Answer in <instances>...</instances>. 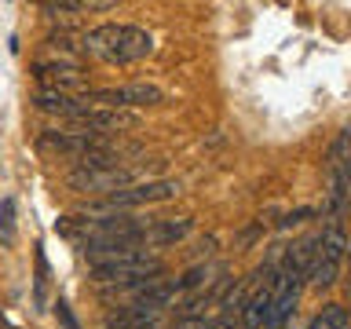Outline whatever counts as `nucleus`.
<instances>
[{
    "label": "nucleus",
    "mask_w": 351,
    "mask_h": 329,
    "mask_svg": "<svg viewBox=\"0 0 351 329\" xmlns=\"http://www.w3.org/2000/svg\"><path fill=\"white\" fill-rule=\"evenodd\" d=\"M150 175L147 169H132V164H103V169H77L70 172V186L73 191H103V194H117L125 186H136V183H147Z\"/></svg>",
    "instance_id": "20e7f679"
},
{
    "label": "nucleus",
    "mask_w": 351,
    "mask_h": 329,
    "mask_svg": "<svg viewBox=\"0 0 351 329\" xmlns=\"http://www.w3.org/2000/svg\"><path fill=\"white\" fill-rule=\"evenodd\" d=\"M81 48L92 55V59L125 66V62H139L154 51V37L139 26H128V22H103V26L88 29L81 37Z\"/></svg>",
    "instance_id": "f257e3e1"
},
{
    "label": "nucleus",
    "mask_w": 351,
    "mask_h": 329,
    "mask_svg": "<svg viewBox=\"0 0 351 329\" xmlns=\"http://www.w3.org/2000/svg\"><path fill=\"white\" fill-rule=\"evenodd\" d=\"M180 194V183L176 180H147L136 186H125L117 194H106L99 205H92V212H114V208H136V205H154V202H169V197Z\"/></svg>",
    "instance_id": "423d86ee"
},
{
    "label": "nucleus",
    "mask_w": 351,
    "mask_h": 329,
    "mask_svg": "<svg viewBox=\"0 0 351 329\" xmlns=\"http://www.w3.org/2000/svg\"><path fill=\"white\" fill-rule=\"evenodd\" d=\"M161 311L154 307H143V304H125L117 307L114 315H106V329H154Z\"/></svg>",
    "instance_id": "9d476101"
},
{
    "label": "nucleus",
    "mask_w": 351,
    "mask_h": 329,
    "mask_svg": "<svg viewBox=\"0 0 351 329\" xmlns=\"http://www.w3.org/2000/svg\"><path fill=\"white\" fill-rule=\"evenodd\" d=\"M307 329H348V311L340 304H329V307H322V311L311 318Z\"/></svg>",
    "instance_id": "ddd939ff"
},
{
    "label": "nucleus",
    "mask_w": 351,
    "mask_h": 329,
    "mask_svg": "<svg viewBox=\"0 0 351 329\" xmlns=\"http://www.w3.org/2000/svg\"><path fill=\"white\" fill-rule=\"evenodd\" d=\"M194 230V219H154L147 227V245H176V241H183L186 234Z\"/></svg>",
    "instance_id": "9b49d317"
},
{
    "label": "nucleus",
    "mask_w": 351,
    "mask_h": 329,
    "mask_svg": "<svg viewBox=\"0 0 351 329\" xmlns=\"http://www.w3.org/2000/svg\"><path fill=\"white\" fill-rule=\"evenodd\" d=\"M55 307H59V318H62V322H66V329H77V322H73V315H70V304H66V300H59V304H55Z\"/></svg>",
    "instance_id": "f3484780"
},
{
    "label": "nucleus",
    "mask_w": 351,
    "mask_h": 329,
    "mask_svg": "<svg viewBox=\"0 0 351 329\" xmlns=\"http://www.w3.org/2000/svg\"><path fill=\"white\" fill-rule=\"evenodd\" d=\"M33 106L44 110V114H59L70 121L77 110L84 106V99H73V95H66V92H51V88H40L37 95H33Z\"/></svg>",
    "instance_id": "f8f14e48"
},
{
    "label": "nucleus",
    "mask_w": 351,
    "mask_h": 329,
    "mask_svg": "<svg viewBox=\"0 0 351 329\" xmlns=\"http://www.w3.org/2000/svg\"><path fill=\"white\" fill-rule=\"evenodd\" d=\"M0 241H4V245H15V197H4V202H0Z\"/></svg>",
    "instance_id": "4468645a"
},
{
    "label": "nucleus",
    "mask_w": 351,
    "mask_h": 329,
    "mask_svg": "<svg viewBox=\"0 0 351 329\" xmlns=\"http://www.w3.org/2000/svg\"><path fill=\"white\" fill-rule=\"evenodd\" d=\"M348 158H351V121L344 125V132H340L337 147H333V154H329V164H337V161H348Z\"/></svg>",
    "instance_id": "2eb2a0df"
},
{
    "label": "nucleus",
    "mask_w": 351,
    "mask_h": 329,
    "mask_svg": "<svg viewBox=\"0 0 351 329\" xmlns=\"http://www.w3.org/2000/svg\"><path fill=\"white\" fill-rule=\"evenodd\" d=\"M348 256V234L344 227L333 223L326 227L322 234H315V256H311V267H307V282L315 289H329L340 274V263Z\"/></svg>",
    "instance_id": "7ed1b4c3"
},
{
    "label": "nucleus",
    "mask_w": 351,
    "mask_h": 329,
    "mask_svg": "<svg viewBox=\"0 0 351 329\" xmlns=\"http://www.w3.org/2000/svg\"><path fill=\"white\" fill-rule=\"evenodd\" d=\"M172 329H216V322L205 318V315H180Z\"/></svg>",
    "instance_id": "dca6fc26"
},
{
    "label": "nucleus",
    "mask_w": 351,
    "mask_h": 329,
    "mask_svg": "<svg viewBox=\"0 0 351 329\" xmlns=\"http://www.w3.org/2000/svg\"><path fill=\"white\" fill-rule=\"evenodd\" d=\"M33 73H37V81L44 88H51V92H88V77L81 73V66L66 62V59H55V62H37L33 66Z\"/></svg>",
    "instance_id": "1a4fd4ad"
},
{
    "label": "nucleus",
    "mask_w": 351,
    "mask_h": 329,
    "mask_svg": "<svg viewBox=\"0 0 351 329\" xmlns=\"http://www.w3.org/2000/svg\"><path fill=\"white\" fill-rule=\"evenodd\" d=\"M37 147H40V150H51V154H66V158L84 161L88 154L106 150V139L95 136V132H81V128H51V132H40Z\"/></svg>",
    "instance_id": "0eeeda50"
},
{
    "label": "nucleus",
    "mask_w": 351,
    "mask_h": 329,
    "mask_svg": "<svg viewBox=\"0 0 351 329\" xmlns=\"http://www.w3.org/2000/svg\"><path fill=\"white\" fill-rule=\"evenodd\" d=\"M88 260V274L99 285H125L139 278H154L165 274V263L158 256H150L147 249H114V252H95Z\"/></svg>",
    "instance_id": "f03ea898"
},
{
    "label": "nucleus",
    "mask_w": 351,
    "mask_h": 329,
    "mask_svg": "<svg viewBox=\"0 0 351 329\" xmlns=\"http://www.w3.org/2000/svg\"><path fill=\"white\" fill-rule=\"evenodd\" d=\"M274 329H289V326H274Z\"/></svg>",
    "instance_id": "a211bd4d"
},
{
    "label": "nucleus",
    "mask_w": 351,
    "mask_h": 329,
    "mask_svg": "<svg viewBox=\"0 0 351 329\" xmlns=\"http://www.w3.org/2000/svg\"><path fill=\"white\" fill-rule=\"evenodd\" d=\"M165 92L158 84H117V88H88V106H110V110H132V106H158Z\"/></svg>",
    "instance_id": "39448f33"
},
{
    "label": "nucleus",
    "mask_w": 351,
    "mask_h": 329,
    "mask_svg": "<svg viewBox=\"0 0 351 329\" xmlns=\"http://www.w3.org/2000/svg\"><path fill=\"white\" fill-rule=\"evenodd\" d=\"M70 121H73V128L103 136V132H125V128H136V121H139V117L132 114V110H110V106H88V103H84Z\"/></svg>",
    "instance_id": "6e6552de"
}]
</instances>
